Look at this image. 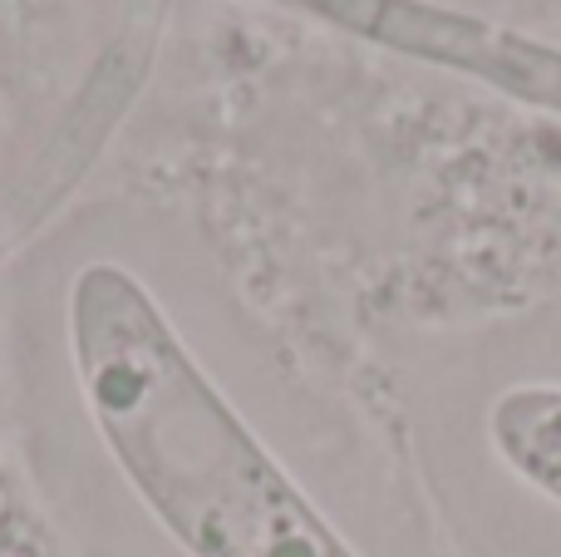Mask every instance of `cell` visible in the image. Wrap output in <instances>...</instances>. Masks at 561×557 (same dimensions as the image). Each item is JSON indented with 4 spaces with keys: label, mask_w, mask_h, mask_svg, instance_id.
Instances as JSON below:
<instances>
[{
    "label": "cell",
    "mask_w": 561,
    "mask_h": 557,
    "mask_svg": "<svg viewBox=\"0 0 561 557\" xmlns=\"http://www.w3.org/2000/svg\"><path fill=\"white\" fill-rule=\"evenodd\" d=\"M69 345L99 440L187 557H355L124 266H89Z\"/></svg>",
    "instance_id": "1"
},
{
    "label": "cell",
    "mask_w": 561,
    "mask_h": 557,
    "mask_svg": "<svg viewBox=\"0 0 561 557\" xmlns=\"http://www.w3.org/2000/svg\"><path fill=\"white\" fill-rule=\"evenodd\" d=\"M493 444L517 479L561 503V385H517L493 405Z\"/></svg>",
    "instance_id": "2"
}]
</instances>
